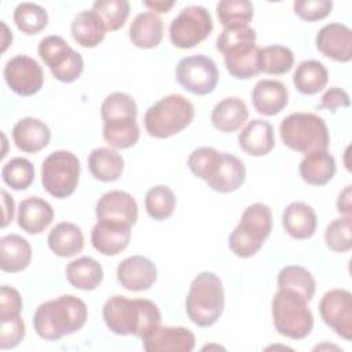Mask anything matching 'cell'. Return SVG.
Listing matches in <instances>:
<instances>
[{
    "mask_svg": "<svg viewBox=\"0 0 352 352\" xmlns=\"http://www.w3.org/2000/svg\"><path fill=\"white\" fill-rule=\"evenodd\" d=\"M279 135L286 147L301 154L327 150L329 128L324 120L314 113H292L279 125Z\"/></svg>",
    "mask_w": 352,
    "mask_h": 352,
    "instance_id": "8",
    "label": "cell"
},
{
    "mask_svg": "<svg viewBox=\"0 0 352 352\" xmlns=\"http://www.w3.org/2000/svg\"><path fill=\"white\" fill-rule=\"evenodd\" d=\"M92 10L99 15L107 32H116L125 25L131 7L126 0H98Z\"/></svg>",
    "mask_w": 352,
    "mask_h": 352,
    "instance_id": "43",
    "label": "cell"
},
{
    "mask_svg": "<svg viewBox=\"0 0 352 352\" xmlns=\"http://www.w3.org/2000/svg\"><path fill=\"white\" fill-rule=\"evenodd\" d=\"M147 352H191L195 346V336L183 326H157L142 337Z\"/></svg>",
    "mask_w": 352,
    "mask_h": 352,
    "instance_id": "15",
    "label": "cell"
},
{
    "mask_svg": "<svg viewBox=\"0 0 352 352\" xmlns=\"http://www.w3.org/2000/svg\"><path fill=\"white\" fill-rule=\"evenodd\" d=\"M80 160L66 150L51 153L41 164V184L55 198L70 197L80 180Z\"/></svg>",
    "mask_w": 352,
    "mask_h": 352,
    "instance_id": "9",
    "label": "cell"
},
{
    "mask_svg": "<svg viewBox=\"0 0 352 352\" xmlns=\"http://www.w3.org/2000/svg\"><path fill=\"white\" fill-rule=\"evenodd\" d=\"M14 23L25 34H37L48 25V14L44 7L34 3H19L12 14Z\"/></svg>",
    "mask_w": 352,
    "mask_h": 352,
    "instance_id": "39",
    "label": "cell"
},
{
    "mask_svg": "<svg viewBox=\"0 0 352 352\" xmlns=\"http://www.w3.org/2000/svg\"><path fill=\"white\" fill-rule=\"evenodd\" d=\"M238 143L242 151L252 157H264L270 154L275 147L272 124L261 118L249 121L239 132Z\"/></svg>",
    "mask_w": 352,
    "mask_h": 352,
    "instance_id": "20",
    "label": "cell"
},
{
    "mask_svg": "<svg viewBox=\"0 0 352 352\" xmlns=\"http://www.w3.org/2000/svg\"><path fill=\"white\" fill-rule=\"evenodd\" d=\"M352 187L346 186L337 198V210L342 214V216H351V210H352Z\"/></svg>",
    "mask_w": 352,
    "mask_h": 352,
    "instance_id": "50",
    "label": "cell"
},
{
    "mask_svg": "<svg viewBox=\"0 0 352 352\" xmlns=\"http://www.w3.org/2000/svg\"><path fill=\"white\" fill-rule=\"evenodd\" d=\"M351 216H341L334 219L324 231V242L326 246L336 253L349 252L352 248V236H351Z\"/></svg>",
    "mask_w": 352,
    "mask_h": 352,
    "instance_id": "45",
    "label": "cell"
},
{
    "mask_svg": "<svg viewBox=\"0 0 352 352\" xmlns=\"http://www.w3.org/2000/svg\"><path fill=\"white\" fill-rule=\"evenodd\" d=\"M96 219H114L135 226L138 221V204L135 198L121 190H111L104 192L96 202Z\"/></svg>",
    "mask_w": 352,
    "mask_h": 352,
    "instance_id": "19",
    "label": "cell"
},
{
    "mask_svg": "<svg viewBox=\"0 0 352 352\" xmlns=\"http://www.w3.org/2000/svg\"><path fill=\"white\" fill-rule=\"evenodd\" d=\"M1 28H3V33H1V44H3V47H1V51L4 52L7 50V47L11 44V41H12V34L10 33V30H8V28H7V25L4 22H1Z\"/></svg>",
    "mask_w": 352,
    "mask_h": 352,
    "instance_id": "53",
    "label": "cell"
},
{
    "mask_svg": "<svg viewBox=\"0 0 352 352\" xmlns=\"http://www.w3.org/2000/svg\"><path fill=\"white\" fill-rule=\"evenodd\" d=\"M102 136L111 148L125 150L133 147L139 138L140 129L136 120H120L103 122Z\"/></svg>",
    "mask_w": 352,
    "mask_h": 352,
    "instance_id": "36",
    "label": "cell"
},
{
    "mask_svg": "<svg viewBox=\"0 0 352 352\" xmlns=\"http://www.w3.org/2000/svg\"><path fill=\"white\" fill-rule=\"evenodd\" d=\"M294 14L307 22H315L326 18L333 8L330 0H297L293 4Z\"/></svg>",
    "mask_w": 352,
    "mask_h": 352,
    "instance_id": "46",
    "label": "cell"
},
{
    "mask_svg": "<svg viewBox=\"0 0 352 352\" xmlns=\"http://www.w3.org/2000/svg\"><path fill=\"white\" fill-rule=\"evenodd\" d=\"M256 30L250 26L223 29L216 48L224 55L227 72L238 80H249L260 72V47L256 45Z\"/></svg>",
    "mask_w": 352,
    "mask_h": 352,
    "instance_id": "3",
    "label": "cell"
},
{
    "mask_svg": "<svg viewBox=\"0 0 352 352\" xmlns=\"http://www.w3.org/2000/svg\"><path fill=\"white\" fill-rule=\"evenodd\" d=\"M12 139L18 150L23 153H38L48 146L51 140V131L44 121L33 117H25L14 125Z\"/></svg>",
    "mask_w": 352,
    "mask_h": 352,
    "instance_id": "22",
    "label": "cell"
},
{
    "mask_svg": "<svg viewBox=\"0 0 352 352\" xmlns=\"http://www.w3.org/2000/svg\"><path fill=\"white\" fill-rule=\"evenodd\" d=\"M54 220V209L50 202L40 197H29L18 206L16 223L28 234H40Z\"/></svg>",
    "mask_w": 352,
    "mask_h": 352,
    "instance_id": "23",
    "label": "cell"
},
{
    "mask_svg": "<svg viewBox=\"0 0 352 352\" xmlns=\"http://www.w3.org/2000/svg\"><path fill=\"white\" fill-rule=\"evenodd\" d=\"M131 227L121 220L99 219L91 231V243L104 256H117L129 245Z\"/></svg>",
    "mask_w": 352,
    "mask_h": 352,
    "instance_id": "16",
    "label": "cell"
},
{
    "mask_svg": "<svg viewBox=\"0 0 352 352\" xmlns=\"http://www.w3.org/2000/svg\"><path fill=\"white\" fill-rule=\"evenodd\" d=\"M88 169L96 180L111 183L121 177L124 172V158L116 148L98 147L94 148L88 157Z\"/></svg>",
    "mask_w": 352,
    "mask_h": 352,
    "instance_id": "31",
    "label": "cell"
},
{
    "mask_svg": "<svg viewBox=\"0 0 352 352\" xmlns=\"http://www.w3.org/2000/svg\"><path fill=\"white\" fill-rule=\"evenodd\" d=\"M1 204H3V219H1V227H7L12 219H14V199L12 197L3 190L1 191Z\"/></svg>",
    "mask_w": 352,
    "mask_h": 352,
    "instance_id": "51",
    "label": "cell"
},
{
    "mask_svg": "<svg viewBox=\"0 0 352 352\" xmlns=\"http://www.w3.org/2000/svg\"><path fill=\"white\" fill-rule=\"evenodd\" d=\"M117 280L129 292L147 290L157 280V267L144 256H129L118 264Z\"/></svg>",
    "mask_w": 352,
    "mask_h": 352,
    "instance_id": "17",
    "label": "cell"
},
{
    "mask_svg": "<svg viewBox=\"0 0 352 352\" xmlns=\"http://www.w3.org/2000/svg\"><path fill=\"white\" fill-rule=\"evenodd\" d=\"M48 248L58 257H73L84 248L81 228L70 221H60L48 234Z\"/></svg>",
    "mask_w": 352,
    "mask_h": 352,
    "instance_id": "30",
    "label": "cell"
},
{
    "mask_svg": "<svg viewBox=\"0 0 352 352\" xmlns=\"http://www.w3.org/2000/svg\"><path fill=\"white\" fill-rule=\"evenodd\" d=\"M1 179L12 190H26L34 182V166L28 158H11L1 168Z\"/></svg>",
    "mask_w": 352,
    "mask_h": 352,
    "instance_id": "42",
    "label": "cell"
},
{
    "mask_svg": "<svg viewBox=\"0 0 352 352\" xmlns=\"http://www.w3.org/2000/svg\"><path fill=\"white\" fill-rule=\"evenodd\" d=\"M144 208L147 214L157 221L169 219L176 208L175 192L168 186H154L144 197Z\"/></svg>",
    "mask_w": 352,
    "mask_h": 352,
    "instance_id": "38",
    "label": "cell"
},
{
    "mask_svg": "<svg viewBox=\"0 0 352 352\" xmlns=\"http://www.w3.org/2000/svg\"><path fill=\"white\" fill-rule=\"evenodd\" d=\"M278 289H287L298 293L307 301H311L315 290L316 282L311 271L301 265H286L278 274Z\"/></svg>",
    "mask_w": 352,
    "mask_h": 352,
    "instance_id": "35",
    "label": "cell"
},
{
    "mask_svg": "<svg viewBox=\"0 0 352 352\" xmlns=\"http://www.w3.org/2000/svg\"><path fill=\"white\" fill-rule=\"evenodd\" d=\"M323 322L341 338L352 340V294L346 289L326 292L319 302Z\"/></svg>",
    "mask_w": 352,
    "mask_h": 352,
    "instance_id": "13",
    "label": "cell"
},
{
    "mask_svg": "<svg viewBox=\"0 0 352 352\" xmlns=\"http://www.w3.org/2000/svg\"><path fill=\"white\" fill-rule=\"evenodd\" d=\"M337 166L334 157L327 150L305 154L298 165L301 179L311 186H324L336 175Z\"/></svg>",
    "mask_w": 352,
    "mask_h": 352,
    "instance_id": "27",
    "label": "cell"
},
{
    "mask_svg": "<svg viewBox=\"0 0 352 352\" xmlns=\"http://www.w3.org/2000/svg\"><path fill=\"white\" fill-rule=\"evenodd\" d=\"M260 72L272 76L286 74L294 65V55L285 45H268L260 48Z\"/></svg>",
    "mask_w": 352,
    "mask_h": 352,
    "instance_id": "40",
    "label": "cell"
},
{
    "mask_svg": "<svg viewBox=\"0 0 352 352\" xmlns=\"http://www.w3.org/2000/svg\"><path fill=\"white\" fill-rule=\"evenodd\" d=\"M66 279L78 290H95L103 280V268L95 258L82 256L67 264Z\"/></svg>",
    "mask_w": 352,
    "mask_h": 352,
    "instance_id": "33",
    "label": "cell"
},
{
    "mask_svg": "<svg viewBox=\"0 0 352 352\" xmlns=\"http://www.w3.org/2000/svg\"><path fill=\"white\" fill-rule=\"evenodd\" d=\"M246 179V168L242 160L230 153H221V161L214 175L206 182L217 192L228 194L238 190Z\"/></svg>",
    "mask_w": 352,
    "mask_h": 352,
    "instance_id": "25",
    "label": "cell"
},
{
    "mask_svg": "<svg viewBox=\"0 0 352 352\" xmlns=\"http://www.w3.org/2000/svg\"><path fill=\"white\" fill-rule=\"evenodd\" d=\"M37 52L52 76L60 82L76 81L84 70L81 54L74 51L60 36L51 34L41 38Z\"/></svg>",
    "mask_w": 352,
    "mask_h": 352,
    "instance_id": "10",
    "label": "cell"
},
{
    "mask_svg": "<svg viewBox=\"0 0 352 352\" xmlns=\"http://www.w3.org/2000/svg\"><path fill=\"white\" fill-rule=\"evenodd\" d=\"M224 311L221 279L209 271L199 272L191 282L186 297L188 319L199 327L213 326Z\"/></svg>",
    "mask_w": 352,
    "mask_h": 352,
    "instance_id": "4",
    "label": "cell"
},
{
    "mask_svg": "<svg viewBox=\"0 0 352 352\" xmlns=\"http://www.w3.org/2000/svg\"><path fill=\"white\" fill-rule=\"evenodd\" d=\"M271 315L275 330L292 340H302L314 329V315L308 301L293 290L278 289L272 297Z\"/></svg>",
    "mask_w": 352,
    "mask_h": 352,
    "instance_id": "7",
    "label": "cell"
},
{
    "mask_svg": "<svg viewBox=\"0 0 352 352\" xmlns=\"http://www.w3.org/2000/svg\"><path fill=\"white\" fill-rule=\"evenodd\" d=\"M102 315L107 329L117 336L142 338L161 324L160 308L147 298L113 296L104 302Z\"/></svg>",
    "mask_w": 352,
    "mask_h": 352,
    "instance_id": "1",
    "label": "cell"
},
{
    "mask_svg": "<svg viewBox=\"0 0 352 352\" xmlns=\"http://www.w3.org/2000/svg\"><path fill=\"white\" fill-rule=\"evenodd\" d=\"M22 297L19 292L11 286H1L0 290V322L16 318L22 311Z\"/></svg>",
    "mask_w": 352,
    "mask_h": 352,
    "instance_id": "48",
    "label": "cell"
},
{
    "mask_svg": "<svg viewBox=\"0 0 352 352\" xmlns=\"http://www.w3.org/2000/svg\"><path fill=\"white\" fill-rule=\"evenodd\" d=\"M143 6L150 8L151 12H158V14H164L168 12L173 6L175 1H164V0H154V1H143Z\"/></svg>",
    "mask_w": 352,
    "mask_h": 352,
    "instance_id": "52",
    "label": "cell"
},
{
    "mask_svg": "<svg viewBox=\"0 0 352 352\" xmlns=\"http://www.w3.org/2000/svg\"><path fill=\"white\" fill-rule=\"evenodd\" d=\"M272 231V210L268 205L256 202L249 205L228 236L231 252L241 258L254 256Z\"/></svg>",
    "mask_w": 352,
    "mask_h": 352,
    "instance_id": "6",
    "label": "cell"
},
{
    "mask_svg": "<svg viewBox=\"0 0 352 352\" xmlns=\"http://www.w3.org/2000/svg\"><path fill=\"white\" fill-rule=\"evenodd\" d=\"M162 37L164 22L151 11L138 14L129 26V40L138 48H155L162 41Z\"/></svg>",
    "mask_w": 352,
    "mask_h": 352,
    "instance_id": "29",
    "label": "cell"
},
{
    "mask_svg": "<svg viewBox=\"0 0 352 352\" xmlns=\"http://www.w3.org/2000/svg\"><path fill=\"white\" fill-rule=\"evenodd\" d=\"M351 99L345 89L340 87H331L329 88L320 98V104L318 109H326L331 113H336L338 107H349Z\"/></svg>",
    "mask_w": 352,
    "mask_h": 352,
    "instance_id": "49",
    "label": "cell"
},
{
    "mask_svg": "<svg viewBox=\"0 0 352 352\" xmlns=\"http://www.w3.org/2000/svg\"><path fill=\"white\" fill-rule=\"evenodd\" d=\"M282 226L286 234L294 239L311 238L318 226V217L314 208L302 201L289 204L282 214Z\"/></svg>",
    "mask_w": 352,
    "mask_h": 352,
    "instance_id": "24",
    "label": "cell"
},
{
    "mask_svg": "<svg viewBox=\"0 0 352 352\" xmlns=\"http://www.w3.org/2000/svg\"><path fill=\"white\" fill-rule=\"evenodd\" d=\"M249 117L246 103L236 96H228L220 100L212 110V125L224 133H231L242 128Z\"/></svg>",
    "mask_w": 352,
    "mask_h": 352,
    "instance_id": "26",
    "label": "cell"
},
{
    "mask_svg": "<svg viewBox=\"0 0 352 352\" xmlns=\"http://www.w3.org/2000/svg\"><path fill=\"white\" fill-rule=\"evenodd\" d=\"M329 81V72L326 66L315 59L302 60L298 63L294 74L293 84L302 95H315L326 88Z\"/></svg>",
    "mask_w": 352,
    "mask_h": 352,
    "instance_id": "34",
    "label": "cell"
},
{
    "mask_svg": "<svg viewBox=\"0 0 352 352\" xmlns=\"http://www.w3.org/2000/svg\"><path fill=\"white\" fill-rule=\"evenodd\" d=\"M88 309L85 302L72 294H63L40 304L33 315V327L38 337L58 341L82 329Z\"/></svg>",
    "mask_w": 352,
    "mask_h": 352,
    "instance_id": "2",
    "label": "cell"
},
{
    "mask_svg": "<svg viewBox=\"0 0 352 352\" xmlns=\"http://www.w3.org/2000/svg\"><path fill=\"white\" fill-rule=\"evenodd\" d=\"M318 51L336 60L349 62L352 59V30L342 23L324 25L315 37Z\"/></svg>",
    "mask_w": 352,
    "mask_h": 352,
    "instance_id": "18",
    "label": "cell"
},
{
    "mask_svg": "<svg viewBox=\"0 0 352 352\" xmlns=\"http://www.w3.org/2000/svg\"><path fill=\"white\" fill-rule=\"evenodd\" d=\"M221 161V153L213 147H198L195 148L187 160V166L190 172L205 182H208L217 170Z\"/></svg>",
    "mask_w": 352,
    "mask_h": 352,
    "instance_id": "44",
    "label": "cell"
},
{
    "mask_svg": "<svg viewBox=\"0 0 352 352\" xmlns=\"http://www.w3.org/2000/svg\"><path fill=\"white\" fill-rule=\"evenodd\" d=\"M213 30L210 12L202 6H187L169 25V40L180 50H188L204 41Z\"/></svg>",
    "mask_w": 352,
    "mask_h": 352,
    "instance_id": "11",
    "label": "cell"
},
{
    "mask_svg": "<svg viewBox=\"0 0 352 352\" xmlns=\"http://www.w3.org/2000/svg\"><path fill=\"white\" fill-rule=\"evenodd\" d=\"M289 102L286 85L276 80H260L252 91V103L257 113L263 116H275L280 113Z\"/></svg>",
    "mask_w": 352,
    "mask_h": 352,
    "instance_id": "21",
    "label": "cell"
},
{
    "mask_svg": "<svg viewBox=\"0 0 352 352\" xmlns=\"http://www.w3.org/2000/svg\"><path fill=\"white\" fill-rule=\"evenodd\" d=\"M8 88L19 96H32L37 94L44 84V73L37 60L28 55L11 58L3 70Z\"/></svg>",
    "mask_w": 352,
    "mask_h": 352,
    "instance_id": "14",
    "label": "cell"
},
{
    "mask_svg": "<svg viewBox=\"0 0 352 352\" xmlns=\"http://www.w3.org/2000/svg\"><path fill=\"white\" fill-rule=\"evenodd\" d=\"M138 106L135 99L125 92H113L100 104V117L106 121L136 120Z\"/></svg>",
    "mask_w": 352,
    "mask_h": 352,
    "instance_id": "41",
    "label": "cell"
},
{
    "mask_svg": "<svg viewBox=\"0 0 352 352\" xmlns=\"http://www.w3.org/2000/svg\"><path fill=\"white\" fill-rule=\"evenodd\" d=\"M70 32L78 45L94 48L103 41L107 30L99 15L91 8L78 12L73 18Z\"/></svg>",
    "mask_w": 352,
    "mask_h": 352,
    "instance_id": "32",
    "label": "cell"
},
{
    "mask_svg": "<svg viewBox=\"0 0 352 352\" xmlns=\"http://www.w3.org/2000/svg\"><path fill=\"white\" fill-rule=\"evenodd\" d=\"M25 333L26 327L21 315L8 320H3L0 331V349L7 351L18 346L23 340Z\"/></svg>",
    "mask_w": 352,
    "mask_h": 352,
    "instance_id": "47",
    "label": "cell"
},
{
    "mask_svg": "<svg viewBox=\"0 0 352 352\" xmlns=\"http://www.w3.org/2000/svg\"><path fill=\"white\" fill-rule=\"evenodd\" d=\"M194 104L183 95L170 94L150 106L143 117L146 132L157 139L177 135L194 120Z\"/></svg>",
    "mask_w": 352,
    "mask_h": 352,
    "instance_id": "5",
    "label": "cell"
},
{
    "mask_svg": "<svg viewBox=\"0 0 352 352\" xmlns=\"http://www.w3.org/2000/svg\"><path fill=\"white\" fill-rule=\"evenodd\" d=\"M216 14L224 29L246 28L253 19V4L249 0H221Z\"/></svg>",
    "mask_w": 352,
    "mask_h": 352,
    "instance_id": "37",
    "label": "cell"
},
{
    "mask_svg": "<svg viewBox=\"0 0 352 352\" xmlns=\"http://www.w3.org/2000/svg\"><path fill=\"white\" fill-rule=\"evenodd\" d=\"M32 261L30 243L16 234H8L0 239V268L8 274H16L29 267Z\"/></svg>",
    "mask_w": 352,
    "mask_h": 352,
    "instance_id": "28",
    "label": "cell"
},
{
    "mask_svg": "<svg viewBox=\"0 0 352 352\" xmlns=\"http://www.w3.org/2000/svg\"><path fill=\"white\" fill-rule=\"evenodd\" d=\"M179 85L198 96L214 91L219 82V70L214 60L206 55H191L182 58L175 69Z\"/></svg>",
    "mask_w": 352,
    "mask_h": 352,
    "instance_id": "12",
    "label": "cell"
}]
</instances>
